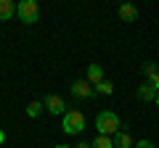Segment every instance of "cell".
Here are the masks:
<instances>
[{"label":"cell","mask_w":159,"mask_h":148,"mask_svg":"<svg viewBox=\"0 0 159 148\" xmlns=\"http://www.w3.org/2000/svg\"><path fill=\"white\" fill-rule=\"evenodd\" d=\"M96 130H98V135H109V137H114L119 130H122V122H119V116L114 114V111H98V116H96Z\"/></svg>","instance_id":"6da1fadb"},{"label":"cell","mask_w":159,"mask_h":148,"mask_svg":"<svg viewBox=\"0 0 159 148\" xmlns=\"http://www.w3.org/2000/svg\"><path fill=\"white\" fill-rule=\"evenodd\" d=\"M61 119H64V122H61V130L66 132V135H80V132L88 127L85 114H82V111H74V108H69Z\"/></svg>","instance_id":"7a4b0ae2"},{"label":"cell","mask_w":159,"mask_h":148,"mask_svg":"<svg viewBox=\"0 0 159 148\" xmlns=\"http://www.w3.org/2000/svg\"><path fill=\"white\" fill-rule=\"evenodd\" d=\"M16 16L21 19L24 24H34L40 19V6L34 0H19L16 3Z\"/></svg>","instance_id":"3957f363"},{"label":"cell","mask_w":159,"mask_h":148,"mask_svg":"<svg viewBox=\"0 0 159 148\" xmlns=\"http://www.w3.org/2000/svg\"><path fill=\"white\" fill-rule=\"evenodd\" d=\"M43 106H45L48 114H56V116H64V114L69 111L66 103H64V98H61V95H56V93H51V95L43 98Z\"/></svg>","instance_id":"277c9868"},{"label":"cell","mask_w":159,"mask_h":148,"mask_svg":"<svg viewBox=\"0 0 159 148\" xmlns=\"http://www.w3.org/2000/svg\"><path fill=\"white\" fill-rule=\"evenodd\" d=\"M69 93H72L74 98H80V101H85V98L96 95V87H93L88 80H74L72 85H69Z\"/></svg>","instance_id":"5b68a950"},{"label":"cell","mask_w":159,"mask_h":148,"mask_svg":"<svg viewBox=\"0 0 159 148\" xmlns=\"http://www.w3.org/2000/svg\"><path fill=\"white\" fill-rule=\"evenodd\" d=\"M85 80L90 82L93 87H96L98 82H103V80H106V74H103V66H101V63H90V66H88V72H85Z\"/></svg>","instance_id":"8992f818"},{"label":"cell","mask_w":159,"mask_h":148,"mask_svg":"<svg viewBox=\"0 0 159 148\" xmlns=\"http://www.w3.org/2000/svg\"><path fill=\"white\" fill-rule=\"evenodd\" d=\"M143 74H146L148 85H154L159 90V66H157V63H146V66H143Z\"/></svg>","instance_id":"52a82bcc"},{"label":"cell","mask_w":159,"mask_h":148,"mask_svg":"<svg viewBox=\"0 0 159 148\" xmlns=\"http://www.w3.org/2000/svg\"><path fill=\"white\" fill-rule=\"evenodd\" d=\"M119 19H122V21H135L138 8L133 6V3H122V6H119Z\"/></svg>","instance_id":"ba28073f"},{"label":"cell","mask_w":159,"mask_h":148,"mask_svg":"<svg viewBox=\"0 0 159 148\" xmlns=\"http://www.w3.org/2000/svg\"><path fill=\"white\" fill-rule=\"evenodd\" d=\"M114 148H135V143H133L130 132H125V130H119L117 135H114Z\"/></svg>","instance_id":"9c48e42d"},{"label":"cell","mask_w":159,"mask_h":148,"mask_svg":"<svg viewBox=\"0 0 159 148\" xmlns=\"http://www.w3.org/2000/svg\"><path fill=\"white\" fill-rule=\"evenodd\" d=\"M13 13H16V3L13 0H0V21H8Z\"/></svg>","instance_id":"30bf717a"},{"label":"cell","mask_w":159,"mask_h":148,"mask_svg":"<svg viewBox=\"0 0 159 148\" xmlns=\"http://www.w3.org/2000/svg\"><path fill=\"white\" fill-rule=\"evenodd\" d=\"M157 87L154 85H148V82H143L141 87H138V98H141V101H157Z\"/></svg>","instance_id":"8fae6325"},{"label":"cell","mask_w":159,"mask_h":148,"mask_svg":"<svg viewBox=\"0 0 159 148\" xmlns=\"http://www.w3.org/2000/svg\"><path fill=\"white\" fill-rule=\"evenodd\" d=\"M90 148H114V137L109 135H96L90 143Z\"/></svg>","instance_id":"7c38bea8"},{"label":"cell","mask_w":159,"mask_h":148,"mask_svg":"<svg viewBox=\"0 0 159 148\" xmlns=\"http://www.w3.org/2000/svg\"><path fill=\"white\" fill-rule=\"evenodd\" d=\"M43 108H45V106H43V101H32L27 106V116H29V119H37V116L43 114Z\"/></svg>","instance_id":"4fadbf2b"},{"label":"cell","mask_w":159,"mask_h":148,"mask_svg":"<svg viewBox=\"0 0 159 148\" xmlns=\"http://www.w3.org/2000/svg\"><path fill=\"white\" fill-rule=\"evenodd\" d=\"M96 93H98V95H111V93H114L111 80H103V82H98V85H96Z\"/></svg>","instance_id":"5bb4252c"},{"label":"cell","mask_w":159,"mask_h":148,"mask_svg":"<svg viewBox=\"0 0 159 148\" xmlns=\"http://www.w3.org/2000/svg\"><path fill=\"white\" fill-rule=\"evenodd\" d=\"M135 148H157V146H154L151 140H138V143H135Z\"/></svg>","instance_id":"9a60e30c"},{"label":"cell","mask_w":159,"mask_h":148,"mask_svg":"<svg viewBox=\"0 0 159 148\" xmlns=\"http://www.w3.org/2000/svg\"><path fill=\"white\" fill-rule=\"evenodd\" d=\"M74 148H90V143H85V140H82V143H77Z\"/></svg>","instance_id":"2e32d148"},{"label":"cell","mask_w":159,"mask_h":148,"mask_svg":"<svg viewBox=\"0 0 159 148\" xmlns=\"http://www.w3.org/2000/svg\"><path fill=\"white\" fill-rule=\"evenodd\" d=\"M3 143H6V132L0 130V146H3Z\"/></svg>","instance_id":"e0dca14e"},{"label":"cell","mask_w":159,"mask_h":148,"mask_svg":"<svg viewBox=\"0 0 159 148\" xmlns=\"http://www.w3.org/2000/svg\"><path fill=\"white\" fill-rule=\"evenodd\" d=\"M53 148H69V146H64V143H58V146H53Z\"/></svg>","instance_id":"ac0fdd59"},{"label":"cell","mask_w":159,"mask_h":148,"mask_svg":"<svg viewBox=\"0 0 159 148\" xmlns=\"http://www.w3.org/2000/svg\"><path fill=\"white\" fill-rule=\"evenodd\" d=\"M154 103H157V108H159V93H157V101H154Z\"/></svg>","instance_id":"d6986e66"}]
</instances>
